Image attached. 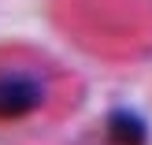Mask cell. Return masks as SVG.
<instances>
[{
  "mask_svg": "<svg viewBox=\"0 0 152 145\" xmlns=\"http://www.w3.org/2000/svg\"><path fill=\"white\" fill-rule=\"evenodd\" d=\"M52 19L71 41L104 56L137 52L152 34L137 0H52Z\"/></svg>",
  "mask_w": 152,
  "mask_h": 145,
  "instance_id": "obj_2",
  "label": "cell"
},
{
  "mask_svg": "<svg viewBox=\"0 0 152 145\" xmlns=\"http://www.w3.org/2000/svg\"><path fill=\"white\" fill-rule=\"evenodd\" d=\"M82 86L34 45H0V130H30L63 119Z\"/></svg>",
  "mask_w": 152,
  "mask_h": 145,
  "instance_id": "obj_1",
  "label": "cell"
}]
</instances>
